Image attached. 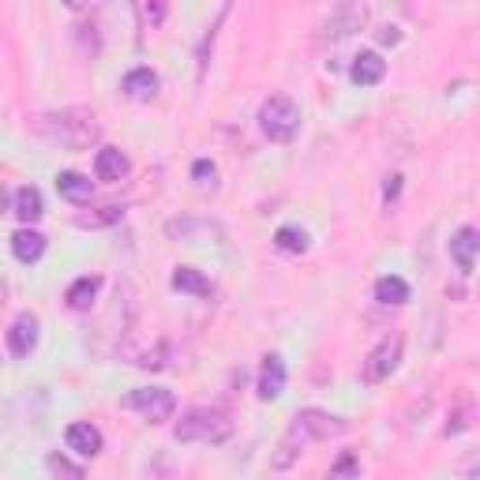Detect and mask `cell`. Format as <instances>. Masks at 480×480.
Here are the masks:
<instances>
[{
	"instance_id": "cell-2",
	"label": "cell",
	"mask_w": 480,
	"mask_h": 480,
	"mask_svg": "<svg viewBox=\"0 0 480 480\" xmlns=\"http://www.w3.org/2000/svg\"><path fill=\"white\" fill-rule=\"evenodd\" d=\"M34 128L49 143H57V147L87 151L91 143L101 135V120L91 109H60V113H41L34 120Z\"/></svg>"
},
{
	"instance_id": "cell-20",
	"label": "cell",
	"mask_w": 480,
	"mask_h": 480,
	"mask_svg": "<svg viewBox=\"0 0 480 480\" xmlns=\"http://www.w3.org/2000/svg\"><path fill=\"white\" fill-rule=\"evenodd\" d=\"M375 301L387 304V308H402V304L409 301V285H406V278H398V275H383L380 282H375Z\"/></svg>"
},
{
	"instance_id": "cell-1",
	"label": "cell",
	"mask_w": 480,
	"mask_h": 480,
	"mask_svg": "<svg viewBox=\"0 0 480 480\" xmlns=\"http://www.w3.org/2000/svg\"><path fill=\"white\" fill-rule=\"evenodd\" d=\"M345 432V421L342 416H334L327 409H301L293 416V424H289V432L282 435V443H278V454L270 458V469H289L297 462V458L304 454L308 443H316V440H330V435H342Z\"/></svg>"
},
{
	"instance_id": "cell-7",
	"label": "cell",
	"mask_w": 480,
	"mask_h": 480,
	"mask_svg": "<svg viewBox=\"0 0 480 480\" xmlns=\"http://www.w3.org/2000/svg\"><path fill=\"white\" fill-rule=\"evenodd\" d=\"M364 23H368V4H338L319 23V38H345L353 31H364Z\"/></svg>"
},
{
	"instance_id": "cell-30",
	"label": "cell",
	"mask_w": 480,
	"mask_h": 480,
	"mask_svg": "<svg viewBox=\"0 0 480 480\" xmlns=\"http://www.w3.org/2000/svg\"><path fill=\"white\" fill-rule=\"evenodd\" d=\"M380 38H383V41H387V46H394V41H398V31H394V27H387V31H383V34H380Z\"/></svg>"
},
{
	"instance_id": "cell-21",
	"label": "cell",
	"mask_w": 480,
	"mask_h": 480,
	"mask_svg": "<svg viewBox=\"0 0 480 480\" xmlns=\"http://www.w3.org/2000/svg\"><path fill=\"white\" fill-rule=\"evenodd\" d=\"M458 402H462V409H454L450 413V421H447V440H450V435H462L466 428H473L476 421H480V406L469 398V394H462V398H458Z\"/></svg>"
},
{
	"instance_id": "cell-18",
	"label": "cell",
	"mask_w": 480,
	"mask_h": 480,
	"mask_svg": "<svg viewBox=\"0 0 480 480\" xmlns=\"http://www.w3.org/2000/svg\"><path fill=\"white\" fill-rule=\"evenodd\" d=\"M124 94H128L132 101H151L158 94V75L151 68H132L128 75H124Z\"/></svg>"
},
{
	"instance_id": "cell-27",
	"label": "cell",
	"mask_w": 480,
	"mask_h": 480,
	"mask_svg": "<svg viewBox=\"0 0 480 480\" xmlns=\"http://www.w3.org/2000/svg\"><path fill=\"white\" fill-rule=\"evenodd\" d=\"M165 357H170V345L161 342V345H158L154 353H147V357L139 361V368H154V371H158V368H165Z\"/></svg>"
},
{
	"instance_id": "cell-8",
	"label": "cell",
	"mask_w": 480,
	"mask_h": 480,
	"mask_svg": "<svg viewBox=\"0 0 480 480\" xmlns=\"http://www.w3.org/2000/svg\"><path fill=\"white\" fill-rule=\"evenodd\" d=\"M38 338H41V319L34 316V311H19V316L12 319V327H8L12 357H31V353L38 349Z\"/></svg>"
},
{
	"instance_id": "cell-19",
	"label": "cell",
	"mask_w": 480,
	"mask_h": 480,
	"mask_svg": "<svg viewBox=\"0 0 480 480\" xmlns=\"http://www.w3.org/2000/svg\"><path fill=\"white\" fill-rule=\"evenodd\" d=\"M98 289H101V278H98V275H87V278H75V282L68 285V293H65V301H68V308H75V311H87V308L94 304V297H98Z\"/></svg>"
},
{
	"instance_id": "cell-24",
	"label": "cell",
	"mask_w": 480,
	"mask_h": 480,
	"mask_svg": "<svg viewBox=\"0 0 480 480\" xmlns=\"http://www.w3.org/2000/svg\"><path fill=\"white\" fill-rule=\"evenodd\" d=\"M192 180L203 188V192H206V188H211V192H214V188H218V170H214V161L199 158V161L192 165Z\"/></svg>"
},
{
	"instance_id": "cell-4",
	"label": "cell",
	"mask_w": 480,
	"mask_h": 480,
	"mask_svg": "<svg viewBox=\"0 0 480 480\" xmlns=\"http://www.w3.org/2000/svg\"><path fill=\"white\" fill-rule=\"evenodd\" d=\"M259 128L270 143H293L301 132V106L289 94H270L259 106Z\"/></svg>"
},
{
	"instance_id": "cell-23",
	"label": "cell",
	"mask_w": 480,
	"mask_h": 480,
	"mask_svg": "<svg viewBox=\"0 0 480 480\" xmlns=\"http://www.w3.org/2000/svg\"><path fill=\"white\" fill-rule=\"evenodd\" d=\"M120 218H124V206L109 203V206H98L94 214H79L75 225H79V229H101V225H113V222H120Z\"/></svg>"
},
{
	"instance_id": "cell-13",
	"label": "cell",
	"mask_w": 480,
	"mask_h": 480,
	"mask_svg": "<svg viewBox=\"0 0 480 480\" xmlns=\"http://www.w3.org/2000/svg\"><path fill=\"white\" fill-rule=\"evenodd\" d=\"M128 173H132V161H128V154H124V151L101 147V151L94 154V177H98V180L117 184V180H124Z\"/></svg>"
},
{
	"instance_id": "cell-12",
	"label": "cell",
	"mask_w": 480,
	"mask_h": 480,
	"mask_svg": "<svg viewBox=\"0 0 480 480\" xmlns=\"http://www.w3.org/2000/svg\"><path fill=\"white\" fill-rule=\"evenodd\" d=\"M383 75H387V60H383L380 53L364 49V53L353 57V65H349V79L357 83V87H375V83H383Z\"/></svg>"
},
{
	"instance_id": "cell-17",
	"label": "cell",
	"mask_w": 480,
	"mask_h": 480,
	"mask_svg": "<svg viewBox=\"0 0 480 480\" xmlns=\"http://www.w3.org/2000/svg\"><path fill=\"white\" fill-rule=\"evenodd\" d=\"M57 192L65 196L68 203H91L94 180L83 177V173H75V170H65V173H57Z\"/></svg>"
},
{
	"instance_id": "cell-6",
	"label": "cell",
	"mask_w": 480,
	"mask_h": 480,
	"mask_svg": "<svg viewBox=\"0 0 480 480\" xmlns=\"http://www.w3.org/2000/svg\"><path fill=\"white\" fill-rule=\"evenodd\" d=\"M124 406H128L132 413H139L143 421H151V424H165V421H170V416L177 413L173 390H165V387H143V390H132L128 398H124Z\"/></svg>"
},
{
	"instance_id": "cell-16",
	"label": "cell",
	"mask_w": 480,
	"mask_h": 480,
	"mask_svg": "<svg viewBox=\"0 0 480 480\" xmlns=\"http://www.w3.org/2000/svg\"><path fill=\"white\" fill-rule=\"evenodd\" d=\"M12 256L19 263H38L46 256V237L38 229H19V233H12Z\"/></svg>"
},
{
	"instance_id": "cell-14",
	"label": "cell",
	"mask_w": 480,
	"mask_h": 480,
	"mask_svg": "<svg viewBox=\"0 0 480 480\" xmlns=\"http://www.w3.org/2000/svg\"><path fill=\"white\" fill-rule=\"evenodd\" d=\"M12 214L23 222L27 229H31V222H38L41 214H46V203H41V192H38V188H31V184L15 188V192H12Z\"/></svg>"
},
{
	"instance_id": "cell-22",
	"label": "cell",
	"mask_w": 480,
	"mask_h": 480,
	"mask_svg": "<svg viewBox=\"0 0 480 480\" xmlns=\"http://www.w3.org/2000/svg\"><path fill=\"white\" fill-rule=\"evenodd\" d=\"M275 244L282 248V252H289V256H304L308 252V233H304V229H297V225H282L275 233Z\"/></svg>"
},
{
	"instance_id": "cell-9",
	"label": "cell",
	"mask_w": 480,
	"mask_h": 480,
	"mask_svg": "<svg viewBox=\"0 0 480 480\" xmlns=\"http://www.w3.org/2000/svg\"><path fill=\"white\" fill-rule=\"evenodd\" d=\"M476 256H480V229L476 225H462L450 237V259H454V266L462 270V275H473Z\"/></svg>"
},
{
	"instance_id": "cell-11",
	"label": "cell",
	"mask_w": 480,
	"mask_h": 480,
	"mask_svg": "<svg viewBox=\"0 0 480 480\" xmlns=\"http://www.w3.org/2000/svg\"><path fill=\"white\" fill-rule=\"evenodd\" d=\"M65 443H68V450H75L79 458H98L101 454V432L91 424V421H75V424H68V432H65Z\"/></svg>"
},
{
	"instance_id": "cell-3",
	"label": "cell",
	"mask_w": 480,
	"mask_h": 480,
	"mask_svg": "<svg viewBox=\"0 0 480 480\" xmlns=\"http://www.w3.org/2000/svg\"><path fill=\"white\" fill-rule=\"evenodd\" d=\"M233 435V421L218 409H192L180 416V424L173 428L177 443H203V447H218Z\"/></svg>"
},
{
	"instance_id": "cell-10",
	"label": "cell",
	"mask_w": 480,
	"mask_h": 480,
	"mask_svg": "<svg viewBox=\"0 0 480 480\" xmlns=\"http://www.w3.org/2000/svg\"><path fill=\"white\" fill-rule=\"evenodd\" d=\"M256 390H259V402H275L278 394L285 390V361L278 357V353H266V357H263Z\"/></svg>"
},
{
	"instance_id": "cell-28",
	"label": "cell",
	"mask_w": 480,
	"mask_h": 480,
	"mask_svg": "<svg viewBox=\"0 0 480 480\" xmlns=\"http://www.w3.org/2000/svg\"><path fill=\"white\" fill-rule=\"evenodd\" d=\"M139 15H143V19H147V23H151V27H158V23H161V19H165V4H143V8H139Z\"/></svg>"
},
{
	"instance_id": "cell-26",
	"label": "cell",
	"mask_w": 480,
	"mask_h": 480,
	"mask_svg": "<svg viewBox=\"0 0 480 480\" xmlns=\"http://www.w3.org/2000/svg\"><path fill=\"white\" fill-rule=\"evenodd\" d=\"M49 469H53L57 476H65V480H83V469L72 466L65 454H49Z\"/></svg>"
},
{
	"instance_id": "cell-5",
	"label": "cell",
	"mask_w": 480,
	"mask_h": 480,
	"mask_svg": "<svg viewBox=\"0 0 480 480\" xmlns=\"http://www.w3.org/2000/svg\"><path fill=\"white\" fill-rule=\"evenodd\" d=\"M402 349H406V338H402V334H387V338L368 353V361H364V383H368V387L387 383L390 375H394V368L402 364Z\"/></svg>"
},
{
	"instance_id": "cell-25",
	"label": "cell",
	"mask_w": 480,
	"mask_h": 480,
	"mask_svg": "<svg viewBox=\"0 0 480 480\" xmlns=\"http://www.w3.org/2000/svg\"><path fill=\"white\" fill-rule=\"evenodd\" d=\"M357 473H361V462H357V454H342L338 462H334V469H330V480H357Z\"/></svg>"
},
{
	"instance_id": "cell-15",
	"label": "cell",
	"mask_w": 480,
	"mask_h": 480,
	"mask_svg": "<svg viewBox=\"0 0 480 480\" xmlns=\"http://www.w3.org/2000/svg\"><path fill=\"white\" fill-rule=\"evenodd\" d=\"M170 282H173V289H177V293L199 297V301H206V297L214 293V289H211V282H206V275H203V270H196V266H177Z\"/></svg>"
},
{
	"instance_id": "cell-29",
	"label": "cell",
	"mask_w": 480,
	"mask_h": 480,
	"mask_svg": "<svg viewBox=\"0 0 480 480\" xmlns=\"http://www.w3.org/2000/svg\"><path fill=\"white\" fill-rule=\"evenodd\" d=\"M398 192H402V177L394 173V177H387V184H383V199L394 203V199H398Z\"/></svg>"
}]
</instances>
